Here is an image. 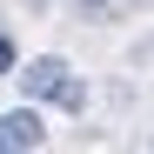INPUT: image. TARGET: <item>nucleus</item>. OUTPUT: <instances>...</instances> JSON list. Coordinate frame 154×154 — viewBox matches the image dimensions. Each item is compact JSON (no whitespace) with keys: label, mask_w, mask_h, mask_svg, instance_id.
Instances as JSON below:
<instances>
[{"label":"nucleus","mask_w":154,"mask_h":154,"mask_svg":"<svg viewBox=\"0 0 154 154\" xmlns=\"http://www.w3.org/2000/svg\"><path fill=\"white\" fill-rule=\"evenodd\" d=\"M74 81L67 74V60L60 54H40V60H27L20 67V87H27V100H60V87Z\"/></svg>","instance_id":"obj_1"},{"label":"nucleus","mask_w":154,"mask_h":154,"mask_svg":"<svg viewBox=\"0 0 154 154\" xmlns=\"http://www.w3.org/2000/svg\"><path fill=\"white\" fill-rule=\"evenodd\" d=\"M14 147H47V121H40L34 107L0 114V154H14Z\"/></svg>","instance_id":"obj_2"},{"label":"nucleus","mask_w":154,"mask_h":154,"mask_svg":"<svg viewBox=\"0 0 154 154\" xmlns=\"http://www.w3.org/2000/svg\"><path fill=\"white\" fill-rule=\"evenodd\" d=\"M54 107H60V114H81V107H87V87H81V81H67V87H60V100H54Z\"/></svg>","instance_id":"obj_3"},{"label":"nucleus","mask_w":154,"mask_h":154,"mask_svg":"<svg viewBox=\"0 0 154 154\" xmlns=\"http://www.w3.org/2000/svg\"><path fill=\"white\" fill-rule=\"evenodd\" d=\"M14 67H20V54H14V34L0 27V74H14Z\"/></svg>","instance_id":"obj_4"},{"label":"nucleus","mask_w":154,"mask_h":154,"mask_svg":"<svg viewBox=\"0 0 154 154\" xmlns=\"http://www.w3.org/2000/svg\"><path fill=\"white\" fill-rule=\"evenodd\" d=\"M81 7H87V14H121L127 0H81Z\"/></svg>","instance_id":"obj_5"}]
</instances>
